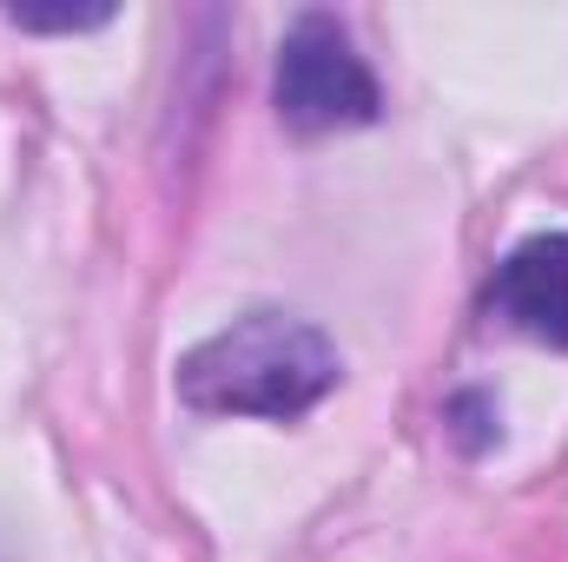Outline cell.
<instances>
[{
    "mask_svg": "<svg viewBox=\"0 0 568 562\" xmlns=\"http://www.w3.org/2000/svg\"><path fill=\"white\" fill-rule=\"evenodd\" d=\"M344 378L337 344L291 311H245L205 344H192L172 371L179 404L199 418H304Z\"/></svg>",
    "mask_w": 568,
    "mask_h": 562,
    "instance_id": "obj_1",
    "label": "cell"
},
{
    "mask_svg": "<svg viewBox=\"0 0 568 562\" xmlns=\"http://www.w3.org/2000/svg\"><path fill=\"white\" fill-rule=\"evenodd\" d=\"M272 100L291 133H344V127H371L384 113L377 73L364 67L357 40L344 33L337 13H317V7L284 27Z\"/></svg>",
    "mask_w": 568,
    "mask_h": 562,
    "instance_id": "obj_2",
    "label": "cell"
},
{
    "mask_svg": "<svg viewBox=\"0 0 568 562\" xmlns=\"http://www.w3.org/2000/svg\"><path fill=\"white\" fill-rule=\"evenodd\" d=\"M13 20H20V27H33V33H40V27L73 33V27H100V20H106V7H93V13H13Z\"/></svg>",
    "mask_w": 568,
    "mask_h": 562,
    "instance_id": "obj_4",
    "label": "cell"
},
{
    "mask_svg": "<svg viewBox=\"0 0 568 562\" xmlns=\"http://www.w3.org/2000/svg\"><path fill=\"white\" fill-rule=\"evenodd\" d=\"M489 311H496L509 331L568 351V232H536V239H523V245L496 265V279H489Z\"/></svg>",
    "mask_w": 568,
    "mask_h": 562,
    "instance_id": "obj_3",
    "label": "cell"
}]
</instances>
